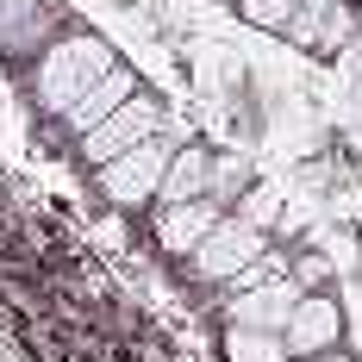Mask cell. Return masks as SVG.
Here are the masks:
<instances>
[{
    "label": "cell",
    "instance_id": "1",
    "mask_svg": "<svg viewBox=\"0 0 362 362\" xmlns=\"http://www.w3.org/2000/svg\"><path fill=\"white\" fill-rule=\"evenodd\" d=\"M119 57H112V44L107 37H94V32H69V37H57V44H44L37 50V63H32V94H37V107H50L57 119L100 81V75L112 69Z\"/></svg>",
    "mask_w": 362,
    "mask_h": 362
},
{
    "label": "cell",
    "instance_id": "2",
    "mask_svg": "<svg viewBox=\"0 0 362 362\" xmlns=\"http://www.w3.org/2000/svg\"><path fill=\"white\" fill-rule=\"evenodd\" d=\"M181 150V132H156V138H144V144H132L125 156H112V163H100L94 175H100V194H107L112 206H156V187H163V175H169V156Z\"/></svg>",
    "mask_w": 362,
    "mask_h": 362
},
{
    "label": "cell",
    "instance_id": "3",
    "mask_svg": "<svg viewBox=\"0 0 362 362\" xmlns=\"http://www.w3.org/2000/svg\"><path fill=\"white\" fill-rule=\"evenodd\" d=\"M269 256V231L262 225H250V218H238V213H225L206 231V244L187 256V275L194 281H206V288H231L250 262H262Z\"/></svg>",
    "mask_w": 362,
    "mask_h": 362
},
{
    "label": "cell",
    "instance_id": "4",
    "mask_svg": "<svg viewBox=\"0 0 362 362\" xmlns=\"http://www.w3.org/2000/svg\"><path fill=\"white\" fill-rule=\"evenodd\" d=\"M163 132V100H150L144 88L125 100V107L112 112V119H100L88 138H81V156L100 169V163H112V156H125L132 144H144V138H156Z\"/></svg>",
    "mask_w": 362,
    "mask_h": 362
},
{
    "label": "cell",
    "instance_id": "5",
    "mask_svg": "<svg viewBox=\"0 0 362 362\" xmlns=\"http://www.w3.org/2000/svg\"><path fill=\"white\" fill-rule=\"evenodd\" d=\"M356 32V6L350 0H300L293 6V19L281 25L293 50H306V57H337L344 44Z\"/></svg>",
    "mask_w": 362,
    "mask_h": 362
},
{
    "label": "cell",
    "instance_id": "6",
    "mask_svg": "<svg viewBox=\"0 0 362 362\" xmlns=\"http://www.w3.org/2000/svg\"><path fill=\"white\" fill-rule=\"evenodd\" d=\"M281 344H288L293 362H313V356H325V350H337V344H344V306H337L331 293H300Z\"/></svg>",
    "mask_w": 362,
    "mask_h": 362
},
{
    "label": "cell",
    "instance_id": "7",
    "mask_svg": "<svg viewBox=\"0 0 362 362\" xmlns=\"http://www.w3.org/2000/svg\"><path fill=\"white\" fill-rule=\"evenodd\" d=\"M300 281L293 275H269L262 288H244L225 300V325H244V331H288L293 306H300Z\"/></svg>",
    "mask_w": 362,
    "mask_h": 362
},
{
    "label": "cell",
    "instance_id": "8",
    "mask_svg": "<svg viewBox=\"0 0 362 362\" xmlns=\"http://www.w3.org/2000/svg\"><path fill=\"white\" fill-rule=\"evenodd\" d=\"M225 206H218L213 194H200V200H181V206H156V244L169 256H194L206 244V231H213Z\"/></svg>",
    "mask_w": 362,
    "mask_h": 362
},
{
    "label": "cell",
    "instance_id": "9",
    "mask_svg": "<svg viewBox=\"0 0 362 362\" xmlns=\"http://www.w3.org/2000/svg\"><path fill=\"white\" fill-rule=\"evenodd\" d=\"M132 94H138V75L125 69V63H112V69L100 75V81H94V88H88V94H81L69 112H63V125H69L75 138H88V132H94L100 119H112V112L125 107Z\"/></svg>",
    "mask_w": 362,
    "mask_h": 362
},
{
    "label": "cell",
    "instance_id": "10",
    "mask_svg": "<svg viewBox=\"0 0 362 362\" xmlns=\"http://www.w3.org/2000/svg\"><path fill=\"white\" fill-rule=\"evenodd\" d=\"M213 187V150L206 144H181L169 156V175L156 187V206H181V200H200Z\"/></svg>",
    "mask_w": 362,
    "mask_h": 362
},
{
    "label": "cell",
    "instance_id": "11",
    "mask_svg": "<svg viewBox=\"0 0 362 362\" xmlns=\"http://www.w3.org/2000/svg\"><path fill=\"white\" fill-rule=\"evenodd\" d=\"M225 362H293L281 331H244V325H225Z\"/></svg>",
    "mask_w": 362,
    "mask_h": 362
},
{
    "label": "cell",
    "instance_id": "12",
    "mask_svg": "<svg viewBox=\"0 0 362 362\" xmlns=\"http://www.w3.org/2000/svg\"><path fill=\"white\" fill-rule=\"evenodd\" d=\"M206 194H213L218 206H238V200L250 194V163H244V156H213V187H206Z\"/></svg>",
    "mask_w": 362,
    "mask_h": 362
},
{
    "label": "cell",
    "instance_id": "13",
    "mask_svg": "<svg viewBox=\"0 0 362 362\" xmlns=\"http://www.w3.org/2000/svg\"><path fill=\"white\" fill-rule=\"evenodd\" d=\"M293 6H300V0H238V13H244L250 25H262V32H281L293 19Z\"/></svg>",
    "mask_w": 362,
    "mask_h": 362
},
{
    "label": "cell",
    "instance_id": "14",
    "mask_svg": "<svg viewBox=\"0 0 362 362\" xmlns=\"http://www.w3.org/2000/svg\"><path fill=\"white\" fill-rule=\"evenodd\" d=\"M37 13H44V0H0V44H13Z\"/></svg>",
    "mask_w": 362,
    "mask_h": 362
},
{
    "label": "cell",
    "instance_id": "15",
    "mask_svg": "<svg viewBox=\"0 0 362 362\" xmlns=\"http://www.w3.org/2000/svg\"><path fill=\"white\" fill-rule=\"evenodd\" d=\"M238 218H250V225L269 231V225H275V194H244V200H238Z\"/></svg>",
    "mask_w": 362,
    "mask_h": 362
},
{
    "label": "cell",
    "instance_id": "16",
    "mask_svg": "<svg viewBox=\"0 0 362 362\" xmlns=\"http://www.w3.org/2000/svg\"><path fill=\"white\" fill-rule=\"evenodd\" d=\"M337 69H344V81L362 88V19H356V32H350V44L337 50Z\"/></svg>",
    "mask_w": 362,
    "mask_h": 362
},
{
    "label": "cell",
    "instance_id": "17",
    "mask_svg": "<svg viewBox=\"0 0 362 362\" xmlns=\"http://www.w3.org/2000/svg\"><path fill=\"white\" fill-rule=\"evenodd\" d=\"M313 362H362V356H344V350H325V356H313Z\"/></svg>",
    "mask_w": 362,
    "mask_h": 362
}]
</instances>
